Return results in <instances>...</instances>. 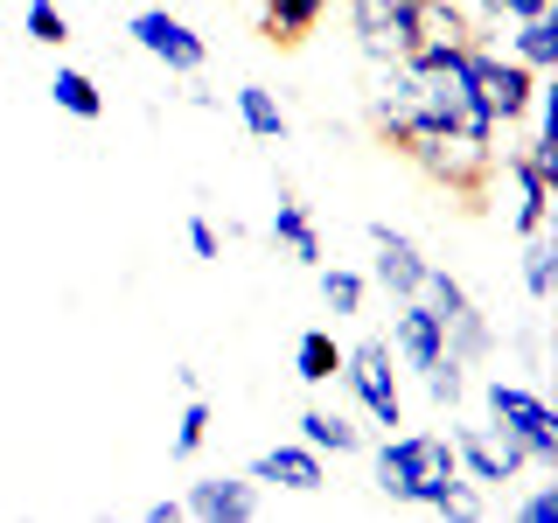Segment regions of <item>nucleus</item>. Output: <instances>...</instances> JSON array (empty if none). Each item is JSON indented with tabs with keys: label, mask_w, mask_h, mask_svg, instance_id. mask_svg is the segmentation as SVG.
Masks as SVG:
<instances>
[{
	"label": "nucleus",
	"mask_w": 558,
	"mask_h": 523,
	"mask_svg": "<svg viewBox=\"0 0 558 523\" xmlns=\"http://www.w3.org/2000/svg\"><path fill=\"white\" fill-rule=\"evenodd\" d=\"M517 523H558V488H537V496L517 502Z\"/></svg>",
	"instance_id": "c85d7f7f"
},
{
	"label": "nucleus",
	"mask_w": 558,
	"mask_h": 523,
	"mask_svg": "<svg viewBox=\"0 0 558 523\" xmlns=\"http://www.w3.org/2000/svg\"><path fill=\"white\" fill-rule=\"evenodd\" d=\"M203 440H209V398L189 391V405H182V418H174V433H168V461H196Z\"/></svg>",
	"instance_id": "b1692460"
},
{
	"label": "nucleus",
	"mask_w": 558,
	"mask_h": 523,
	"mask_svg": "<svg viewBox=\"0 0 558 523\" xmlns=\"http://www.w3.org/2000/svg\"><path fill=\"white\" fill-rule=\"evenodd\" d=\"M453 461H461V475L475 488H510L523 467H531V453H523L510 433L496 426V418H475V426H453Z\"/></svg>",
	"instance_id": "0eeeda50"
},
{
	"label": "nucleus",
	"mask_w": 558,
	"mask_h": 523,
	"mask_svg": "<svg viewBox=\"0 0 558 523\" xmlns=\"http://www.w3.org/2000/svg\"><path fill=\"white\" fill-rule=\"evenodd\" d=\"M349 384V398H356V412L371 418V426H405V391H398V356H391V342L384 336H363V342H349L342 349V370Z\"/></svg>",
	"instance_id": "39448f33"
},
{
	"label": "nucleus",
	"mask_w": 558,
	"mask_h": 523,
	"mask_svg": "<svg viewBox=\"0 0 558 523\" xmlns=\"http://www.w3.org/2000/svg\"><path fill=\"white\" fill-rule=\"evenodd\" d=\"M342 370V342L328 336V328H307L301 342H293V377L301 384H336Z\"/></svg>",
	"instance_id": "4be33fe9"
},
{
	"label": "nucleus",
	"mask_w": 558,
	"mask_h": 523,
	"mask_svg": "<svg viewBox=\"0 0 558 523\" xmlns=\"http://www.w3.org/2000/svg\"><path fill=\"white\" fill-rule=\"evenodd\" d=\"M322 14H328V0H266V35L272 42H301Z\"/></svg>",
	"instance_id": "5701e85b"
},
{
	"label": "nucleus",
	"mask_w": 558,
	"mask_h": 523,
	"mask_svg": "<svg viewBox=\"0 0 558 523\" xmlns=\"http://www.w3.org/2000/svg\"><path fill=\"white\" fill-rule=\"evenodd\" d=\"M126 35H133L140 57H154L168 77H196V70L209 63V42L182 22V14H168V8H140L126 22Z\"/></svg>",
	"instance_id": "6e6552de"
},
{
	"label": "nucleus",
	"mask_w": 558,
	"mask_h": 523,
	"mask_svg": "<svg viewBox=\"0 0 558 523\" xmlns=\"http://www.w3.org/2000/svg\"><path fill=\"white\" fill-rule=\"evenodd\" d=\"M523 70H537V77H551L558 70V14H523V22H502V42Z\"/></svg>",
	"instance_id": "dca6fc26"
},
{
	"label": "nucleus",
	"mask_w": 558,
	"mask_h": 523,
	"mask_svg": "<svg viewBox=\"0 0 558 523\" xmlns=\"http://www.w3.org/2000/svg\"><path fill=\"white\" fill-rule=\"evenodd\" d=\"M182 238H189V252H196V258H223V231H217L209 217H189Z\"/></svg>",
	"instance_id": "cd10ccee"
},
{
	"label": "nucleus",
	"mask_w": 558,
	"mask_h": 523,
	"mask_svg": "<svg viewBox=\"0 0 558 523\" xmlns=\"http://www.w3.org/2000/svg\"><path fill=\"white\" fill-rule=\"evenodd\" d=\"M231 112H238V126L252 133V139H266V147H272V139H287V105H279L266 84H238Z\"/></svg>",
	"instance_id": "a211bd4d"
},
{
	"label": "nucleus",
	"mask_w": 558,
	"mask_h": 523,
	"mask_svg": "<svg viewBox=\"0 0 558 523\" xmlns=\"http://www.w3.org/2000/svg\"><path fill=\"white\" fill-rule=\"evenodd\" d=\"M314 287H322V307L342 314V321H349V314H363V301H371V279H363L356 266H328V258L314 266Z\"/></svg>",
	"instance_id": "412c9836"
},
{
	"label": "nucleus",
	"mask_w": 558,
	"mask_h": 523,
	"mask_svg": "<svg viewBox=\"0 0 558 523\" xmlns=\"http://www.w3.org/2000/svg\"><path fill=\"white\" fill-rule=\"evenodd\" d=\"M272 244L293 258V266H307V272L328 258V244H322V223H314V209H307L301 196H293L287 182H279V203H272Z\"/></svg>",
	"instance_id": "2eb2a0df"
},
{
	"label": "nucleus",
	"mask_w": 558,
	"mask_h": 523,
	"mask_svg": "<svg viewBox=\"0 0 558 523\" xmlns=\"http://www.w3.org/2000/svg\"><path fill=\"white\" fill-rule=\"evenodd\" d=\"M482 412L531 453V467H558V412L545 405V391H531V384H517V377H488Z\"/></svg>",
	"instance_id": "7ed1b4c3"
},
{
	"label": "nucleus",
	"mask_w": 558,
	"mask_h": 523,
	"mask_svg": "<svg viewBox=\"0 0 558 523\" xmlns=\"http://www.w3.org/2000/svg\"><path fill=\"white\" fill-rule=\"evenodd\" d=\"M293 426H301L293 440H307L314 453H336V461H342V453H363V426H356V418H342V412H328V405H307Z\"/></svg>",
	"instance_id": "f3484780"
},
{
	"label": "nucleus",
	"mask_w": 558,
	"mask_h": 523,
	"mask_svg": "<svg viewBox=\"0 0 558 523\" xmlns=\"http://www.w3.org/2000/svg\"><path fill=\"white\" fill-rule=\"evenodd\" d=\"M182 516H196V523H252V516H266V488L252 475H203V482H189Z\"/></svg>",
	"instance_id": "9b49d317"
},
{
	"label": "nucleus",
	"mask_w": 558,
	"mask_h": 523,
	"mask_svg": "<svg viewBox=\"0 0 558 523\" xmlns=\"http://www.w3.org/2000/svg\"><path fill=\"white\" fill-rule=\"evenodd\" d=\"M371 482L384 488L391 502L405 510H426V516H453V523H475L488 502L475 496V482L461 475L453 461V440L447 433H384L371 447Z\"/></svg>",
	"instance_id": "f03ea898"
},
{
	"label": "nucleus",
	"mask_w": 558,
	"mask_h": 523,
	"mask_svg": "<svg viewBox=\"0 0 558 523\" xmlns=\"http://www.w3.org/2000/svg\"><path fill=\"white\" fill-rule=\"evenodd\" d=\"M371 126L405 147L412 133H468V139H496L502 126L482 112L475 84H468V42L453 49H412L398 63H371Z\"/></svg>",
	"instance_id": "f257e3e1"
},
{
	"label": "nucleus",
	"mask_w": 558,
	"mask_h": 523,
	"mask_svg": "<svg viewBox=\"0 0 558 523\" xmlns=\"http://www.w3.org/2000/svg\"><path fill=\"white\" fill-rule=\"evenodd\" d=\"M468 84H475L482 112L496 119V126H523L531 92H537V70H523L510 49H496V42H468Z\"/></svg>",
	"instance_id": "423d86ee"
},
{
	"label": "nucleus",
	"mask_w": 558,
	"mask_h": 523,
	"mask_svg": "<svg viewBox=\"0 0 558 523\" xmlns=\"http://www.w3.org/2000/svg\"><path fill=\"white\" fill-rule=\"evenodd\" d=\"M22 28H28V42H43V49H63L70 42V14L57 8V0H28Z\"/></svg>",
	"instance_id": "393cba45"
},
{
	"label": "nucleus",
	"mask_w": 558,
	"mask_h": 523,
	"mask_svg": "<svg viewBox=\"0 0 558 523\" xmlns=\"http://www.w3.org/2000/svg\"><path fill=\"white\" fill-rule=\"evenodd\" d=\"M49 105L70 119H105V92H98V77L92 70H77V63H63L57 77H49Z\"/></svg>",
	"instance_id": "aec40b11"
},
{
	"label": "nucleus",
	"mask_w": 558,
	"mask_h": 523,
	"mask_svg": "<svg viewBox=\"0 0 558 523\" xmlns=\"http://www.w3.org/2000/svg\"><path fill=\"white\" fill-rule=\"evenodd\" d=\"M517 279H523V301H531V307L551 301V287H558V244H551V231H531V238H523Z\"/></svg>",
	"instance_id": "6ab92c4d"
},
{
	"label": "nucleus",
	"mask_w": 558,
	"mask_h": 523,
	"mask_svg": "<svg viewBox=\"0 0 558 523\" xmlns=\"http://www.w3.org/2000/svg\"><path fill=\"white\" fill-rule=\"evenodd\" d=\"M391 356H398V370H433V363L447 356V336H440V314H433L426 301H391Z\"/></svg>",
	"instance_id": "ddd939ff"
},
{
	"label": "nucleus",
	"mask_w": 558,
	"mask_h": 523,
	"mask_svg": "<svg viewBox=\"0 0 558 523\" xmlns=\"http://www.w3.org/2000/svg\"><path fill=\"white\" fill-rule=\"evenodd\" d=\"M398 154H405L426 182L453 188V196H482L488 168H496V139H468V133H412Z\"/></svg>",
	"instance_id": "20e7f679"
},
{
	"label": "nucleus",
	"mask_w": 558,
	"mask_h": 523,
	"mask_svg": "<svg viewBox=\"0 0 558 523\" xmlns=\"http://www.w3.org/2000/svg\"><path fill=\"white\" fill-rule=\"evenodd\" d=\"M258 488H287V496H322L328 488V453H314L307 440H279L244 467Z\"/></svg>",
	"instance_id": "f8f14e48"
},
{
	"label": "nucleus",
	"mask_w": 558,
	"mask_h": 523,
	"mask_svg": "<svg viewBox=\"0 0 558 523\" xmlns=\"http://www.w3.org/2000/svg\"><path fill=\"white\" fill-rule=\"evenodd\" d=\"M482 28H502V22H523V14H551V0H468Z\"/></svg>",
	"instance_id": "bb28decb"
},
{
	"label": "nucleus",
	"mask_w": 558,
	"mask_h": 523,
	"mask_svg": "<svg viewBox=\"0 0 558 523\" xmlns=\"http://www.w3.org/2000/svg\"><path fill=\"white\" fill-rule=\"evenodd\" d=\"M488 182H502V203H510V231L517 238L551 231V196H558V188L531 168V154H523V147H502L496 168H488Z\"/></svg>",
	"instance_id": "1a4fd4ad"
},
{
	"label": "nucleus",
	"mask_w": 558,
	"mask_h": 523,
	"mask_svg": "<svg viewBox=\"0 0 558 523\" xmlns=\"http://www.w3.org/2000/svg\"><path fill=\"white\" fill-rule=\"evenodd\" d=\"M349 35H356L363 63H398L418 49L412 35V0H349Z\"/></svg>",
	"instance_id": "9d476101"
},
{
	"label": "nucleus",
	"mask_w": 558,
	"mask_h": 523,
	"mask_svg": "<svg viewBox=\"0 0 558 523\" xmlns=\"http://www.w3.org/2000/svg\"><path fill=\"white\" fill-rule=\"evenodd\" d=\"M147 523H182V496H161V502H147Z\"/></svg>",
	"instance_id": "c756f323"
},
{
	"label": "nucleus",
	"mask_w": 558,
	"mask_h": 523,
	"mask_svg": "<svg viewBox=\"0 0 558 523\" xmlns=\"http://www.w3.org/2000/svg\"><path fill=\"white\" fill-rule=\"evenodd\" d=\"M426 266H433V258L418 252L405 231H391V223H371V279L391 293V301H412L418 279H426Z\"/></svg>",
	"instance_id": "4468645a"
},
{
	"label": "nucleus",
	"mask_w": 558,
	"mask_h": 523,
	"mask_svg": "<svg viewBox=\"0 0 558 523\" xmlns=\"http://www.w3.org/2000/svg\"><path fill=\"white\" fill-rule=\"evenodd\" d=\"M418 384H426V398H433V405H440V412H453V405H461V398H468V363L440 356V363H433V370H418Z\"/></svg>",
	"instance_id": "a878e982"
}]
</instances>
